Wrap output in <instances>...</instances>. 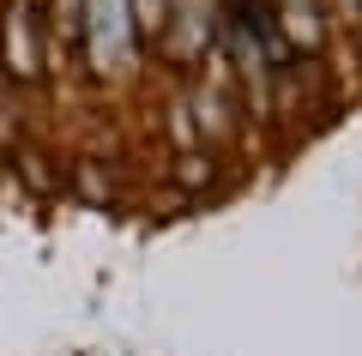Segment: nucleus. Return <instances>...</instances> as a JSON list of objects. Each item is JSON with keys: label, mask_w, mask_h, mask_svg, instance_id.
<instances>
[{"label": "nucleus", "mask_w": 362, "mask_h": 356, "mask_svg": "<svg viewBox=\"0 0 362 356\" xmlns=\"http://www.w3.org/2000/svg\"><path fill=\"white\" fill-rule=\"evenodd\" d=\"M181 181H187V188H194V181H211V157H181Z\"/></svg>", "instance_id": "f03ea898"}, {"label": "nucleus", "mask_w": 362, "mask_h": 356, "mask_svg": "<svg viewBox=\"0 0 362 356\" xmlns=\"http://www.w3.org/2000/svg\"><path fill=\"white\" fill-rule=\"evenodd\" d=\"M6 61H13V79H37V73H42L37 25H30L25 6H13V13H6Z\"/></svg>", "instance_id": "f257e3e1"}]
</instances>
